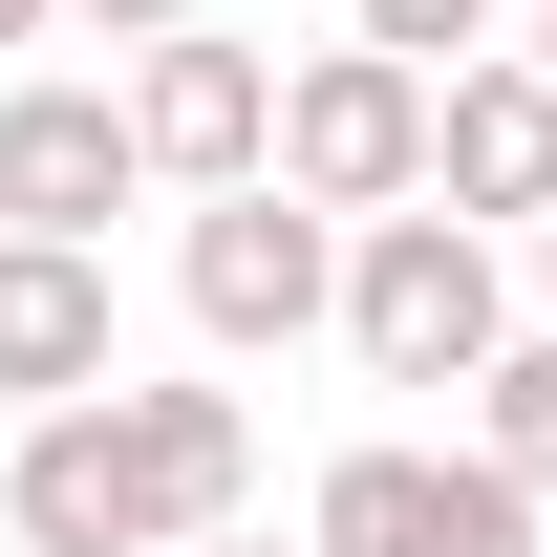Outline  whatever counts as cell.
<instances>
[{"mask_svg":"<svg viewBox=\"0 0 557 557\" xmlns=\"http://www.w3.org/2000/svg\"><path fill=\"white\" fill-rule=\"evenodd\" d=\"M0 536H22V557H194V536H258V408H236V386H86V408H22Z\"/></svg>","mask_w":557,"mask_h":557,"instance_id":"obj_1","label":"cell"},{"mask_svg":"<svg viewBox=\"0 0 557 557\" xmlns=\"http://www.w3.org/2000/svg\"><path fill=\"white\" fill-rule=\"evenodd\" d=\"M493 344H515V278H493V236L450 194L344 236V364H364V386H450V408H472Z\"/></svg>","mask_w":557,"mask_h":557,"instance_id":"obj_2","label":"cell"},{"mask_svg":"<svg viewBox=\"0 0 557 557\" xmlns=\"http://www.w3.org/2000/svg\"><path fill=\"white\" fill-rule=\"evenodd\" d=\"M172 300H194V344L214 364H278V344H322V322H344V214L322 194H194L172 214Z\"/></svg>","mask_w":557,"mask_h":557,"instance_id":"obj_3","label":"cell"},{"mask_svg":"<svg viewBox=\"0 0 557 557\" xmlns=\"http://www.w3.org/2000/svg\"><path fill=\"white\" fill-rule=\"evenodd\" d=\"M429 129H450V86L386 65V44L278 65V194H322L344 236H364V214H429Z\"/></svg>","mask_w":557,"mask_h":557,"instance_id":"obj_4","label":"cell"},{"mask_svg":"<svg viewBox=\"0 0 557 557\" xmlns=\"http://www.w3.org/2000/svg\"><path fill=\"white\" fill-rule=\"evenodd\" d=\"M300 557H536V493L493 472V450L364 429V450H322V493H300Z\"/></svg>","mask_w":557,"mask_h":557,"instance_id":"obj_5","label":"cell"},{"mask_svg":"<svg viewBox=\"0 0 557 557\" xmlns=\"http://www.w3.org/2000/svg\"><path fill=\"white\" fill-rule=\"evenodd\" d=\"M129 194H172L150 129H129V86H86V65H22V86H0V236H86V258H108Z\"/></svg>","mask_w":557,"mask_h":557,"instance_id":"obj_6","label":"cell"},{"mask_svg":"<svg viewBox=\"0 0 557 557\" xmlns=\"http://www.w3.org/2000/svg\"><path fill=\"white\" fill-rule=\"evenodd\" d=\"M129 129H150L172 194H258L278 172V65L214 44V22H172V44H129Z\"/></svg>","mask_w":557,"mask_h":557,"instance_id":"obj_7","label":"cell"},{"mask_svg":"<svg viewBox=\"0 0 557 557\" xmlns=\"http://www.w3.org/2000/svg\"><path fill=\"white\" fill-rule=\"evenodd\" d=\"M429 194L472 214V236H536V214H557V65H536V44H493V65H450V129H429Z\"/></svg>","mask_w":557,"mask_h":557,"instance_id":"obj_8","label":"cell"},{"mask_svg":"<svg viewBox=\"0 0 557 557\" xmlns=\"http://www.w3.org/2000/svg\"><path fill=\"white\" fill-rule=\"evenodd\" d=\"M129 386V300L86 236H0V408H86Z\"/></svg>","mask_w":557,"mask_h":557,"instance_id":"obj_9","label":"cell"},{"mask_svg":"<svg viewBox=\"0 0 557 557\" xmlns=\"http://www.w3.org/2000/svg\"><path fill=\"white\" fill-rule=\"evenodd\" d=\"M472 450H493V472L557 515V322H515V344H493V386H472Z\"/></svg>","mask_w":557,"mask_h":557,"instance_id":"obj_10","label":"cell"},{"mask_svg":"<svg viewBox=\"0 0 557 557\" xmlns=\"http://www.w3.org/2000/svg\"><path fill=\"white\" fill-rule=\"evenodd\" d=\"M493 22H515V0H344V44H386V65H493Z\"/></svg>","mask_w":557,"mask_h":557,"instance_id":"obj_11","label":"cell"},{"mask_svg":"<svg viewBox=\"0 0 557 557\" xmlns=\"http://www.w3.org/2000/svg\"><path fill=\"white\" fill-rule=\"evenodd\" d=\"M65 22H108V44H172V22H194V0H65Z\"/></svg>","mask_w":557,"mask_h":557,"instance_id":"obj_12","label":"cell"},{"mask_svg":"<svg viewBox=\"0 0 557 557\" xmlns=\"http://www.w3.org/2000/svg\"><path fill=\"white\" fill-rule=\"evenodd\" d=\"M44 22H65V0H0V65H22V44H44Z\"/></svg>","mask_w":557,"mask_h":557,"instance_id":"obj_13","label":"cell"},{"mask_svg":"<svg viewBox=\"0 0 557 557\" xmlns=\"http://www.w3.org/2000/svg\"><path fill=\"white\" fill-rule=\"evenodd\" d=\"M536 322H557V214H536Z\"/></svg>","mask_w":557,"mask_h":557,"instance_id":"obj_14","label":"cell"},{"mask_svg":"<svg viewBox=\"0 0 557 557\" xmlns=\"http://www.w3.org/2000/svg\"><path fill=\"white\" fill-rule=\"evenodd\" d=\"M194 557H278V536H194Z\"/></svg>","mask_w":557,"mask_h":557,"instance_id":"obj_15","label":"cell"},{"mask_svg":"<svg viewBox=\"0 0 557 557\" xmlns=\"http://www.w3.org/2000/svg\"><path fill=\"white\" fill-rule=\"evenodd\" d=\"M536 65H557V0H536Z\"/></svg>","mask_w":557,"mask_h":557,"instance_id":"obj_16","label":"cell"}]
</instances>
